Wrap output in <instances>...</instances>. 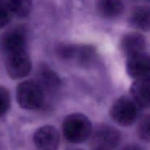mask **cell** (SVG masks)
<instances>
[{"instance_id": "8", "label": "cell", "mask_w": 150, "mask_h": 150, "mask_svg": "<svg viewBox=\"0 0 150 150\" xmlns=\"http://www.w3.org/2000/svg\"><path fill=\"white\" fill-rule=\"evenodd\" d=\"M37 82L44 95H54L59 89L61 81L57 73L47 64H41L37 72Z\"/></svg>"}, {"instance_id": "5", "label": "cell", "mask_w": 150, "mask_h": 150, "mask_svg": "<svg viewBox=\"0 0 150 150\" xmlns=\"http://www.w3.org/2000/svg\"><path fill=\"white\" fill-rule=\"evenodd\" d=\"M5 67L8 76L13 79L26 77L32 70V62L26 50L6 55Z\"/></svg>"}, {"instance_id": "9", "label": "cell", "mask_w": 150, "mask_h": 150, "mask_svg": "<svg viewBox=\"0 0 150 150\" xmlns=\"http://www.w3.org/2000/svg\"><path fill=\"white\" fill-rule=\"evenodd\" d=\"M129 76L135 79L150 77V56L144 52L130 57L126 64Z\"/></svg>"}, {"instance_id": "17", "label": "cell", "mask_w": 150, "mask_h": 150, "mask_svg": "<svg viewBox=\"0 0 150 150\" xmlns=\"http://www.w3.org/2000/svg\"><path fill=\"white\" fill-rule=\"evenodd\" d=\"M12 13L7 7V4L0 3V29L4 27L11 19Z\"/></svg>"}, {"instance_id": "11", "label": "cell", "mask_w": 150, "mask_h": 150, "mask_svg": "<svg viewBox=\"0 0 150 150\" xmlns=\"http://www.w3.org/2000/svg\"><path fill=\"white\" fill-rule=\"evenodd\" d=\"M131 98L139 107H150V77L137 79L130 87Z\"/></svg>"}, {"instance_id": "3", "label": "cell", "mask_w": 150, "mask_h": 150, "mask_svg": "<svg viewBox=\"0 0 150 150\" xmlns=\"http://www.w3.org/2000/svg\"><path fill=\"white\" fill-rule=\"evenodd\" d=\"M140 107L132 98L122 97L114 102L110 110L111 118L118 125L127 127L136 122Z\"/></svg>"}, {"instance_id": "14", "label": "cell", "mask_w": 150, "mask_h": 150, "mask_svg": "<svg viewBox=\"0 0 150 150\" xmlns=\"http://www.w3.org/2000/svg\"><path fill=\"white\" fill-rule=\"evenodd\" d=\"M7 7L10 12L18 17H26L31 13L32 0H8Z\"/></svg>"}, {"instance_id": "13", "label": "cell", "mask_w": 150, "mask_h": 150, "mask_svg": "<svg viewBox=\"0 0 150 150\" xmlns=\"http://www.w3.org/2000/svg\"><path fill=\"white\" fill-rule=\"evenodd\" d=\"M96 6L99 14L105 18H115L124 11L121 0H97Z\"/></svg>"}, {"instance_id": "2", "label": "cell", "mask_w": 150, "mask_h": 150, "mask_svg": "<svg viewBox=\"0 0 150 150\" xmlns=\"http://www.w3.org/2000/svg\"><path fill=\"white\" fill-rule=\"evenodd\" d=\"M16 98L19 105L27 110L38 109L45 101L43 91L36 81L32 80L19 83L16 89Z\"/></svg>"}, {"instance_id": "10", "label": "cell", "mask_w": 150, "mask_h": 150, "mask_svg": "<svg viewBox=\"0 0 150 150\" xmlns=\"http://www.w3.org/2000/svg\"><path fill=\"white\" fill-rule=\"evenodd\" d=\"M122 52L127 58L144 51L146 48L145 38L138 32H130L124 35L120 42Z\"/></svg>"}, {"instance_id": "12", "label": "cell", "mask_w": 150, "mask_h": 150, "mask_svg": "<svg viewBox=\"0 0 150 150\" xmlns=\"http://www.w3.org/2000/svg\"><path fill=\"white\" fill-rule=\"evenodd\" d=\"M130 23L133 27L139 30L150 32L149 6H139L136 7L130 16Z\"/></svg>"}, {"instance_id": "20", "label": "cell", "mask_w": 150, "mask_h": 150, "mask_svg": "<svg viewBox=\"0 0 150 150\" xmlns=\"http://www.w3.org/2000/svg\"><path fill=\"white\" fill-rule=\"evenodd\" d=\"M1 2H3V0H0V3Z\"/></svg>"}, {"instance_id": "21", "label": "cell", "mask_w": 150, "mask_h": 150, "mask_svg": "<svg viewBox=\"0 0 150 150\" xmlns=\"http://www.w3.org/2000/svg\"><path fill=\"white\" fill-rule=\"evenodd\" d=\"M72 150H81V149H72Z\"/></svg>"}, {"instance_id": "15", "label": "cell", "mask_w": 150, "mask_h": 150, "mask_svg": "<svg viewBox=\"0 0 150 150\" xmlns=\"http://www.w3.org/2000/svg\"><path fill=\"white\" fill-rule=\"evenodd\" d=\"M139 138L144 142H150V114L145 116L138 126Z\"/></svg>"}, {"instance_id": "7", "label": "cell", "mask_w": 150, "mask_h": 150, "mask_svg": "<svg viewBox=\"0 0 150 150\" xmlns=\"http://www.w3.org/2000/svg\"><path fill=\"white\" fill-rule=\"evenodd\" d=\"M34 143L39 150H57L60 137L54 127L46 125L41 127L34 135Z\"/></svg>"}, {"instance_id": "16", "label": "cell", "mask_w": 150, "mask_h": 150, "mask_svg": "<svg viewBox=\"0 0 150 150\" xmlns=\"http://www.w3.org/2000/svg\"><path fill=\"white\" fill-rule=\"evenodd\" d=\"M10 106V96L9 92L0 86V117L4 115Z\"/></svg>"}, {"instance_id": "4", "label": "cell", "mask_w": 150, "mask_h": 150, "mask_svg": "<svg viewBox=\"0 0 150 150\" xmlns=\"http://www.w3.org/2000/svg\"><path fill=\"white\" fill-rule=\"evenodd\" d=\"M90 137L94 149L111 150L120 144L121 133L113 126L100 125L92 130Z\"/></svg>"}, {"instance_id": "19", "label": "cell", "mask_w": 150, "mask_h": 150, "mask_svg": "<svg viewBox=\"0 0 150 150\" xmlns=\"http://www.w3.org/2000/svg\"><path fill=\"white\" fill-rule=\"evenodd\" d=\"M92 150H106V149H93Z\"/></svg>"}, {"instance_id": "18", "label": "cell", "mask_w": 150, "mask_h": 150, "mask_svg": "<svg viewBox=\"0 0 150 150\" xmlns=\"http://www.w3.org/2000/svg\"><path fill=\"white\" fill-rule=\"evenodd\" d=\"M122 150H142V149L137 145H128L123 148Z\"/></svg>"}, {"instance_id": "1", "label": "cell", "mask_w": 150, "mask_h": 150, "mask_svg": "<svg viewBox=\"0 0 150 150\" xmlns=\"http://www.w3.org/2000/svg\"><path fill=\"white\" fill-rule=\"evenodd\" d=\"M92 131V124L87 117L82 114L67 116L62 125L64 138L70 143L79 144L89 139Z\"/></svg>"}, {"instance_id": "6", "label": "cell", "mask_w": 150, "mask_h": 150, "mask_svg": "<svg viewBox=\"0 0 150 150\" xmlns=\"http://www.w3.org/2000/svg\"><path fill=\"white\" fill-rule=\"evenodd\" d=\"M27 34L23 26H18L7 31L1 38V48L5 55L10 53L26 50Z\"/></svg>"}]
</instances>
